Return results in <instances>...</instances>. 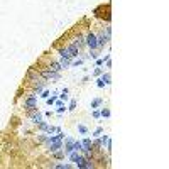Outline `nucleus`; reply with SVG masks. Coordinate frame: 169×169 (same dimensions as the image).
<instances>
[{"label":"nucleus","mask_w":169,"mask_h":169,"mask_svg":"<svg viewBox=\"0 0 169 169\" xmlns=\"http://www.w3.org/2000/svg\"><path fill=\"white\" fill-rule=\"evenodd\" d=\"M76 105H78V101L73 98V100L69 101V107H68V110H69V112H75V110H76Z\"/></svg>","instance_id":"aec40b11"},{"label":"nucleus","mask_w":169,"mask_h":169,"mask_svg":"<svg viewBox=\"0 0 169 169\" xmlns=\"http://www.w3.org/2000/svg\"><path fill=\"white\" fill-rule=\"evenodd\" d=\"M78 132H80V134H83V135H86V134H88V129H86L83 123H78Z\"/></svg>","instance_id":"6ab92c4d"},{"label":"nucleus","mask_w":169,"mask_h":169,"mask_svg":"<svg viewBox=\"0 0 169 169\" xmlns=\"http://www.w3.org/2000/svg\"><path fill=\"white\" fill-rule=\"evenodd\" d=\"M30 91H34V93H41L42 90L47 86V81L46 80H42V78H37V80H34V81H30Z\"/></svg>","instance_id":"39448f33"},{"label":"nucleus","mask_w":169,"mask_h":169,"mask_svg":"<svg viewBox=\"0 0 169 169\" xmlns=\"http://www.w3.org/2000/svg\"><path fill=\"white\" fill-rule=\"evenodd\" d=\"M100 78H101V81L105 83V86H108V84L112 83V76H110V73H108V71H107V73H101Z\"/></svg>","instance_id":"ddd939ff"},{"label":"nucleus","mask_w":169,"mask_h":169,"mask_svg":"<svg viewBox=\"0 0 169 169\" xmlns=\"http://www.w3.org/2000/svg\"><path fill=\"white\" fill-rule=\"evenodd\" d=\"M46 68H49L51 71H56V73H61V71H63V66H61V63H59V61H49V63L46 64Z\"/></svg>","instance_id":"9d476101"},{"label":"nucleus","mask_w":169,"mask_h":169,"mask_svg":"<svg viewBox=\"0 0 169 169\" xmlns=\"http://www.w3.org/2000/svg\"><path fill=\"white\" fill-rule=\"evenodd\" d=\"M110 39H112V25L107 24L100 32L97 34V41H98V51L105 49V46H108Z\"/></svg>","instance_id":"f03ea898"},{"label":"nucleus","mask_w":169,"mask_h":169,"mask_svg":"<svg viewBox=\"0 0 169 169\" xmlns=\"http://www.w3.org/2000/svg\"><path fill=\"white\" fill-rule=\"evenodd\" d=\"M100 115L103 118H110V115H112V113H110V108H108V107H103V108L100 110Z\"/></svg>","instance_id":"dca6fc26"},{"label":"nucleus","mask_w":169,"mask_h":169,"mask_svg":"<svg viewBox=\"0 0 169 169\" xmlns=\"http://www.w3.org/2000/svg\"><path fill=\"white\" fill-rule=\"evenodd\" d=\"M66 110H68L66 105H63V107H56V113H58V115H63Z\"/></svg>","instance_id":"5701e85b"},{"label":"nucleus","mask_w":169,"mask_h":169,"mask_svg":"<svg viewBox=\"0 0 169 169\" xmlns=\"http://www.w3.org/2000/svg\"><path fill=\"white\" fill-rule=\"evenodd\" d=\"M75 151L81 152V140H78V139H75Z\"/></svg>","instance_id":"b1692460"},{"label":"nucleus","mask_w":169,"mask_h":169,"mask_svg":"<svg viewBox=\"0 0 169 169\" xmlns=\"http://www.w3.org/2000/svg\"><path fill=\"white\" fill-rule=\"evenodd\" d=\"M101 73H103V68H101V66H97V69L93 71V76H100Z\"/></svg>","instance_id":"a878e982"},{"label":"nucleus","mask_w":169,"mask_h":169,"mask_svg":"<svg viewBox=\"0 0 169 169\" xmlns=\"http://www.w3.org/2000/svg\"><path fill=\"white\" fill-rule=\"evenodd\" d=\"M97 61V66H103V63H105V59L101 58V59H95Z\"/></svg>","instance_id":"cd10ccee"},{"label":"nucleus","mask_w":169,"mask_h":169,"mask_svg":"<svg viewBox=\"0 0 169 169\" xmlns=\"http://www.w3.org/2000/svg\"><path fill=\"white\" fill-rule=\"evenodd\" d=\"M53 159H56V161H64V157H66V152L63 151V149H59V151H56V152H53V154H49Z\"/></svg>","instance_id":"f8f14e48"},{"label":"nucleus","mask_w":169,"mask_h":169,"mask_svg":"<svg viewBox=\"0 0 169 169\" xmlns=\"http://www.w3.org/2000/svg\"><path fill=\"white\" fill-rule=\"evenodd\" d=\"M63 151L66 152V156L69 154V152H73V151H75V139H73V137H64Z\"/></svg>","instance_id":"0eeeda50"},{"label":"nucleus","mask_w":169,"mask_h":169,"mask_svg":"<svg viewBox=\"0 0 169 169\" xmlns=\"http://www.w3.org/2000/svg\"><path fill=\"white\" fill-rule=\"evenodd\" d=\"M73 44H75L76 47L80 51H83L84 47H86V42H84V34L83 32H78V36H75V39H73Z\"/></svg>","instance_id":"423d86ee"},{"label":"nucleus","mask_w":169,"mask_h":169,"mask_svg":"<svg viewBox=\"0 0 169 169\" xmlns=\"http://www.w3.org/2000/svg\"><path fill=\"white\" fill-rule=\"evenodd\" d=\"M103 105V98H95V100H91V103H90V107L93 108H100V107Z\"/></svg>","instance_id":"4468645a"},{"label":"nucleus","mask_w":169,"mask_h":169,"mask_svg":"<svg viewBox=\"0 0 169 169\" xmlns=\"http://www.w3.org/2000/svg\"><path fill=\"white\" fill-rule=\"evenodd\" d=\"M84 42H86V47L90 51H98V41H97V32L88 30L84 34Z\"/></svg>","instance_id":"20e7f679"},{"label":"nucleus","mask_w":169,"mask_h":169,"mask_svg":"<svg viewBox=\"0 0 169 169\" xmlns=\"http://www.w3.org/2000/svg\"><path fill=\"white\" fill-rule=\"evenodd\" d=\"M27 117L30 118V122H32L34 125H39V123H41L42 120H44V118H42V113L39 112V110H34V112L27 113Z\"/></svg>","instance_id":"6e6552de"},{"label":"nucleus","mask_w":169,"mask_h":169,"mask_svg":"<svg viewBox=\"0 0 169 169\" xmlns=\"http://www.w3.org/2000/svg\"><path fill=\"white\" fill-rule=\"evenodd\" d=\"M68 93H69V90L63 88V90H61V93L58 95V98H59V100H63V101H68Z\"/></svg>","instance_id":"2eb2a0df"},{"label":"nucleus","mask_w":169,"mask_h":169,"mask_svg":"<svg viewBox=\"0 0 169 169\" xmlns=\"http://www.w3.org/2000/svg\"><path fill=\"white\" fill-rule=\"evenodd\" d=\"M101 134H103V129H101V127H97V129L91 132V137H98V135H101Z\"/></svg>","instance_id":"412c9836"},{"label":"nucleus","mask_w":169,"mask_h":169,"mask_svg":"<svg viewBox=\"0 0 169 169\" xmlns=\"http://www.w3.org/2000/svg\"><path fill=\"white\" fill-rule=\"evenodd\" d=\"M101 145H103V147H105V145H107V144H108V140H110V135H107V134H103V135H101Z\"/></svg>","instance_id":"4be33fe9"},{"label":"nucleus","mask_w":169,"mask_h":169,"mask_svg":"<svg viewBox=\"0 0 169 169\" xmlns=\"http://www.w3.org/2000/svg\"><path fill=\"white\" fill-rule=\"evenodd\" d=\"M68 157H69V161H71L73 164H75V167L84 169V164H86V157H84L81 152L73 151V152H69V154H68Z\"/></svg>","instance_id":"7ed1b4c3"},{"label":"nucleus","mask_w":169,"mask_h":169,"mask_svg":"<svg viewBox=\"0 0 169 169\" xmlns=\"http://www.w3.org/2000/svg\"><path fill=\"white\" fill-rule=\"evenodd\" d=\"M91 115H93V118H100L101 117V115H100V110H98V108H93L91 110Z\"/></svg>","instance_id":"393cba45"},{"label":"nucleus","mask_w":169,"mask_h":169,"mask_svg":"<svg viewBox=\"0 0 169 169\" xmlns=\"http://www.w3.org/2000/svg\"><path fill=\"white\" fill-rule=\"evenodd\" d=\"M56 130H58V127H54V125H47L44 132H46L47 135H51V134H56Z\"/></svg>","instance_id":"f3484780"},{"label":"nucleus","mask_w":169,"mask_h":169,"mask_svg":"<svg viewBox=\"0 0 169 169\" xmlns=\"http://www.w3.org/2000/svg\"><path fill=\"white\" fill-rule=\"evenodd\" d=\"M49 95H51V91H49V90H47V88H44V90H42L41 93H39V97H41L42 100H46V98L49 97Z\"/></svg>","instance_id":"a211bd4d"},{"label":"nucleus","mask_w":169,"mask_h":169,"mask_svg":"<svg viewBox=\"0 0 169 169\" xmlns=\"http://www.w3.org/2000/svg\"><path fill=\"white\" fill-rule=\"evenodd\" d=\"M58 54H59V59H68V61H73L71 53H69V49H68L66 44L61 46V47H58Z\"/></svg>","instance_id":"1a4fd4ad"},{"label":"nucleus","mask_w":169,"mask_h":169,"mask_svg":"<svg viewBox=\"0 0 169 169\" xmlns=\"http://www.w3.org/2000/svg\"><path fill=\"white\" fill-rule=\"evenodd\" d=\"M47 167H56V169H73V167H75V164H69V162H58V164H53V162H51Z\"/></svg>","instance_id":"9b49d317"},{"label":"nucleus","mask_w":169,"mask_h":169,"mask_svg":"<svg viewBox=\"0 0 169 169\" xmlns=\"http://www.w3.org/2000/svg\"><path fill=\"white\" fill-rule=\"evenodd\" d=\"M97 86H98V88H105V83L101 81V78H98V80H97Z\"/></svg>","instance_id":"bb28decb"},{"label":"nucleus","mask_w":169,"mask_h":169,"mask_svg":"<svg viewBox=\"0 0 169 169\" xmlns=\"http://www.w3.org/2000/svg\"><path fill=\"white\" fill-rule=\"evenodd\" d=\"M21 107L24 108L25 113H30V112H34V110H37V93L27 91L24 95V100H22Z\"/></svg>","instance_id":"f257e3e1"}]
</instances>
